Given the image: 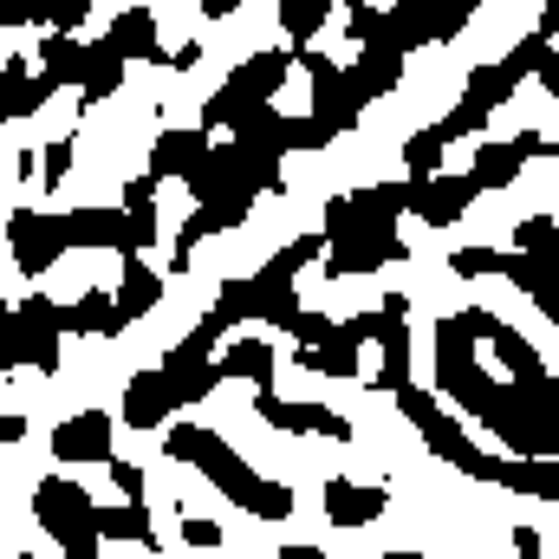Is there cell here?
<instances>
[{
  "mask_svg": "<svg viewBox=\"0 0 559 559\" xmlns=\"http://www.w3.org/2000/svg\"><path fill=\"white\" fill-rule=\"evenodd\" d=\"M163 449L176 455V462H189L195 475H209L235 508H248L254 521H293L299 514V501H293V488L286 481H267L261 468H248L215 429H202V423H176V429H163Z\"/></svg>",
  "mask_w": 559,
  "mask_h": 559,
  "instance_id": "obj_1",
  "label": "cell"
},
{
  "mask_svg": "<svg viewBox=\"0 0 559 559\" xmlns=\"http://www.w3.org/2000/svg\"><path fill=\"white\" fill-rule=\"evenodd\" d=\"M92 495L79 488V481H66V475H46L39 488H33V521L66 547V559H98V527H92Z\"/></svg>",
  "mask_w": 559,
  "mask_h": 559,
  "instance_id": "obj_2",
  "label": "cell"
},
{
  "mask_svg": "<svg viewBox=\"0 0 559 559\" xmlns=\"http://www.w3.org/2000/svg\"><path fill=\"white\" fill-rule=\"evenodd\" d=\"M59 371V306L46 293H33L26 306H13L7 319V345H0V371Z\"/></svg>",
  "mask_w": 559,
  "mask_h": 559,
  "instance_id": "obj_3",
  "label": "cell"
},
{
  "mask_svg": "<svg viewBox=\"0 0 559 559\" xmlns=\"http://www.w3.org/2000/svg\"><path fill=\"white\" fill-rule=\"evenodd\" d=\"M391 397H397V411H404V417L417 423V436H423V449H429V455H442V462H449V468H462V475H475V468H481V449L468 442V429L449 417L429 391H417V384H397Z\"/></svg>",
  "mask_w": 559,
  "mask_h": 559,
  "instance_id": "obj_4",
  "label": "cell"
},
{
  "mask_svg": "<svg viewBox=\"0 0 559 559\" xmlns=\"http://www.w3.org/2000/svg\"><path fill=\"white\" fill-rule=\"evenodd\" d=\"M534 156H554V138H547V131L501 138V143L488 138L462 176H468V189H475V195H495V189H514V182H521V163H534Z\"/></svg>",
  "mask_w": 559,
  "mask_h": 559,
  "instance_id": "obj_5",
  "label": "cell"
},
{
  "mask_svg": "<svg viewBox=\"0 0 559 559\" xmlns=\"http://www.w3.org/2000/svg\"><path fill=\"white\" fill-rule=\"evenodd\" d=\"M7 248H13V267L33 280V274H52L66 261V222L59 215H39V209H20L7 222Z\"/></svg>",
  "mask_w": 559,
  "mask_h": 559,
  "instance_id": "obj_6",
  "label": "cell"
},
{
  "mask_svg": "<svg viewBox=\"0 0 559 559\" xmlns=\"http://www.w3.org/2000/svg\"><path fill=\"white\" fill-rule=\"evenodd\" d=\"M475 481H495V488H514V495L554 501L559 495V455H481Z\"/></svg>",
  "mask_w": 559,
  "mask_h": 559,
  "instance_id": "obj_7",
  "label": "cell"
},
{
  "mask_svg": "<svg viewBox=\"0 0 559 559\" xmlns=\"http://www.w3.org/2000/svg\"><path fill=\"white\" fill-rule=\"evenodd\" d=\"M468 202H475V189H468V176H429V182H404V209L417 215L423 228H449V222H462L468 215Z\"/></svg>",
  "mask_w": 559,
  "mask_h": 559,
  "instance_id": "obj_8",
  "label": "cell"
},
{
  "mask_svg": "<svg viewBox=\"0 0 559 559\" xmlns=\"http://www.w3.org/2000/svg\"><path fill=\"white\" fill-rule=\"evenodd\" d=\"M254 411H261V423H274L286 436H332V442H352V423L338 417V411H325V404H286L274 391H261Z\"/></svg>",
  "mask_w": 559,
  "mask_h": 559,
  "instance_id": "obj_9",
  "label": "cell"
},
{
  "mask_svg": "<svg viewBox=\"0 0 559 559\" xmlns=\"http://www.w3.org/2000/svg\"><path fill=\"white\" fill-rule=\"evenodd\" d=\"M384 508H391V488H384V481H345V475L325 481V521L345 527V534H352V527H371Z\"/></svg>",
  "mask_w": 559,
  "mask_h": 559,
  "instance_id": "obj_10",
  "label": "cell"
},
{
  "mask_svg": "<svg viewBox=\"0 0 559 559\" xmlns=\"http://www.w3.org/2000/svg\"><path fill=\"white\" fill-rule=\"evenodd\" d=\"M52 455H59L66 468H79V462H111V417H105V411L66 417L52 429Z\"/></svg>",
  "mask_w": 559,
  "mask_h": 559,
  "instance_id": "obj_11",
  "label": "cell"
},
{
  "mask_svg": "<svg viewBox=\"0 0 559 559\" xmlns=\"http://www.w3.org/2000/svg\"><path fill=\"white\" fill-rule=\"evenodd\" d=\"M105 46L118 52V66H131V59H163V39H156V7H118V13H111Z\"/></svg>",
  "mask_w": 559,
  "mask_h": 559,
  "instance_id": "obj_12",
  "label": "cell"
},
{
  "mask_svg": "<svg viewBox=\"0 0 559 559\" xmlns=\"http://www.w3.org/2000/svg\"><path fill=\"white\" fill-rule=\"evenodd\" d=\"M202 156H209V138L189 131V124H176V131H163V138L150 143V169H143V176H150V182H163V176H182V182H189V176L202 169Z\"/></svg>",
  "mask_w": 559,
  "mask_h": 559,
  "instance_id": "obj_13",
  "label": "cell"
},
{
  "mask_svg": "<svg viewBox=\"0 0 559 559\" xmlns=\"http://www.w3.org/2000/svg\"><path fill=\"white\" fill-rule=\"evenodd\" d=\"M209 365H215V378H248L254 391H267V384H274V371H280L274 345H261V338H228V345H222V358H209Z\"/></svg>",
  "mask_w": 559,
  "mask_h": 559,
  "instance_id": "obj_14",
  "label": "cell"
},
{
  "mask_svg": "<svg viewBox=\"0 0 559 559\" xmlns=\"http://www.w3.org/2000/svg\"><path fill=\"white\" fill-rule=\"evenodd\" d=\"M59 332H85V338H118V332H124V319H118L111 293L85 286V293H79L72 306H59Z\"/></svg>",
  "mask_w": 559,
  "mask_h": 559,
  "instance_id": "obj_15",
  "label": "cell"
},
{
  "mask_svg": "<svg viewBox=\"0 0 559 559\" xmlns=\"http://www.w3.org/2000/svg\"><path fill=\"white\" fill-rule=\"evenodd\" d=\"M169 411H176L169 378H163V371H138V378H131V391H124V423H131V429H163Z\"/></svg>",
  "mask_w": 559,
  "mask_h": 559,
  "instance_id": "obj_16",
  "label": "cell"
},
{
  "mask_svg": "<svg viewBox=\"0 0 559 559\" xmlns=\"http://www.w3.org/2000/svg\"><path fill=\"white\" fill-rule=\"evenodd\" d=\"M286 72H293V59H286V52H254V59L228 79V92H235L241 105H274V92L286 85Z\"/></svg>",
  "mask_w": 559,
  "mask_h": 559,
  "instance_id": "obj_17",
  "label": "cell"
},
{
  "mask_svg": "<svg viewBox=\"0 0 559 559\" xmlns=\"http://www.w3.org/2000/svg\"><path fill=\"white\" fill-rule=\"evenodd\" d=\"M488 352L501 358V371H508V384H521V391H534V384H547V365H540V352L514 332V325H495V338H488Z\"/></svg>",
  "mask_w": 559,
  "mask_h": 559,
  "instance_id": "obj_18",
  "label": "cell"
},
{
  "mask_svg": "<svg viewBox=\"0 0 559 559\" xmlns=\"http://www.w3.org/2000/svg\"><path fill=\"white\" fill-rule=\"evenodd\" d=\"M156 299H163V274H156V267H143V261H124L118 293H111L118 319H124V325H138L143 312H156Z\"/></svg>",
  "mask_w": 559,
  "mask_h": 559,
  "instance_id": "obj_19",
  "label": "cell"
},
{
  "mask_svg": "<svg viewBox=\"0 0 559 559\" xmlns=\"http://www.w3.org/2000/svg\"><path fill=\"white\" fill-rule=\"evenodd\" d=\"M98 540H131V547H156V527H150V508L143 501H118V508H98L92 514Z\"/></svg>",
  "mask_w": 559,
  "mask_h": 559,
  "instance_id": "obj_20",
  "label": "cell"
},
{
  "mask_svg": "<svg viewBox=\"0 0 559 559\" xmlns=\"http://www.w3.org/2000/svg\"><path fill=\"white\" fill-rule=\"evenodd\" d=\"M274 20H280V33H286L293 46H306L312 33H325V20H332V0H280Z\"/></svg>",
  "mask_w": 559,
  "mask_h": 559,
  "instance_id": "obj_21",
  "label": "cell"
},
{
  "mask_svg": "<svg viewBox=\"0 0 559 559\" xmlns=\"http://www.w3.org/2000/svg\"><path fill=\"white\" fill-rule=\"evenodd\" d=\"M442 156H449V138L436 131V124H423L417 138L404 143V169H411V189L429 182V176H442Z\"/></svg>",
  "mask_w": 559,
  "mask_h": 559,
  "instance_id": "obj_22",
  "label": "cell"
},
{
  "mask_svg": "<svg viewBox=\"0 0 559 559\" xmlns=\"http://www.w3.org/2000/svg\"><path fill=\"white\" fill-rule=\"evenodd\" d=\"M547 248H559L554 215H521L514 222V254H547Z\"/></svg>",
  "mask_w": 559,
  "mask_h": 559,
  "instance_id": "obj_23",
  "label": "cell"
},
{
  "mask_svg": "<svg viewBox=\"0 0 559 559\" xmlns=\"http://www.w3.org/2000/svg\"><path fill=\"white\" fill-rule=\"evenodd\" d=\"M449 267H455V280H488L501 274V248H462V254H449Z\"/></svg>",
  "mask_w": 559,
  "mask_h": 559,
  "instance_id": "obj_24",
  "label": "cell"
},
{
  "mask_svg": "<svg viewBox=\"0 0 559 559\" xmlns=\"http://www.w3.org/2000/svg\"><path fill=\"white\" fill-rule=\"evenodd\" d=\"M66 176H72V138H52V143H46V156H39V182H46V189H59Z\"/></svg>",
  "mask_w": 559,
  "mask_h": 559,
  "instance_id": "obj_25",
  "label": "cell"
},
{
  "mask_svg": "<svg viewBox=\"0 0 559 559\" xmlns=\"http://www.w3.org/2000/svg\"><path fill=\"white\" fill-rule=\"evenodd\" d=\"M105 468H111V488H118L124 501H143V468H138V462H118V455H111Z\"/></svg>",
  "mask_w": 559,
  "mask_h": 559,
  "instance_id": "obj_26",
  "label": "cell"
},
{
  "mask_svg": "<svg viewBox=\"0 0 559 559\" xmlns=\"http://www.w3.org/2000/svg\"><path fill=\"white\" fill-rule=\"evenodd\" d=\"M286 332H293L299 345H325V332H332V319H325V312H299V319H293Z\"/></svg>",
  "mask_w": 559,
  "mask_h": 559,
  "instance_id": "obj_27",
  "label": "cell"
},
{
  "mask_svg": "<svg viewBox=\"0 0 559 559\" xmlns=\"http://www.w3.org/2000/svg\"><path fill=\"white\" fill-rule=\"evenodd\" d=\"M182 540L209 554V547H222V527H215V521H189V514H182Z\"/></svg>",
  "mask_w": 559,
  "mask_h": 559,
  "instance_id": "obj_28",
  "label": "cell"
},
{
  "mask_svg": "<svg viewBox=\"0 0 559 559\" xmlns=\"http://www.w3.org/2000/svg\"><path fill=\"white\" fill-rule=\"evenodd\" d=\"M514 547H521V554H540V547H547V534H540V527H514Z\"/></svg>",
  "mask_w": 559,
  "mask_h": 559,
  "instance_id": "obj_29",
  "label": "cell"
},
{
  "mask_svg": "<svg viewBox=\"0 0 559 559\" xmlns=\"http://www.w3.org/2000/svg\"><path fill=\"white\" fill-rule=\"evenodd\" d=\"M20 436H26V417H13V411H7V417H0V442H20Z\"/></svg>",
  "mask_w": 559,
  "mask_h": 559,
  "instance_id": "obj_30",
  "label": "cell"
},
{
  "mask_svg": "<svg viewBox=\"0 0 559 559\" xmlns=\"http://www.w3.org/2000/svg\"><path fill=\"white\" fill-rule=\"evenodd\" d=\"M280 559H325V554H319V547H293V540H286V547H280Z\"/></svg>",
  "mask_w": 559,
  "mask_h": 559,
  "instance_id": "obj_31",
  "label": "cell"
},
{
  "mask_svg": "<svg viewBox=\"0 0 559 559\" xmlns=\"http://www.w3.org/2000/svg\"><path fill=\"white\" fill-rule=\"evenodd\" d=\"M7 319H13V306H7V299H0V345H7Z\"/></svg>",
  "mask_w": 559,
  "mask_h": 559,
  "instance_id": "obj_32",
  "label": "cell"
},
{
  "mask_svg": "<svg viewBox=\"0 0 559 559\" xmlns=\"http://www.w3.org/2000/svg\"><path fill=\"white\" fill-rule=\"evenodd\" d=\"M384 559H423V554H384Z\"/></svg>",
  "mask_w": 559,
  "mask_h": 559,
  "instance_id": "obj_33",
  "label": "cell"
},
{
  "mask_svg": "<svg viewBox=\"0 0 559 559\" xmlns=\"http://www.w3.org/2000/svg\"><path fill=\"white\" fill-rule=\"evenodd\" d=\"M521 559H540V554H521Z\"/></svg>",
  "mask_w": 559,
  "mask_h": 559,
  "instance_id": "obj_34",
  "label": "cell"
},
{
  "mask_svg": "<svg viewBox=\"0 0 559 559\" xmlns=\"http://www.w3.org/2000/svg\"><path fill=\"white\" fill-rule=\"evenodd\" d=\"M20 559H33V554H20Z\"/></svg>",
  "mask_w": 559,
  "mask_h": 559,
  "instance_id": "obj_35",
  "label": "cell"
}]
</instances>
